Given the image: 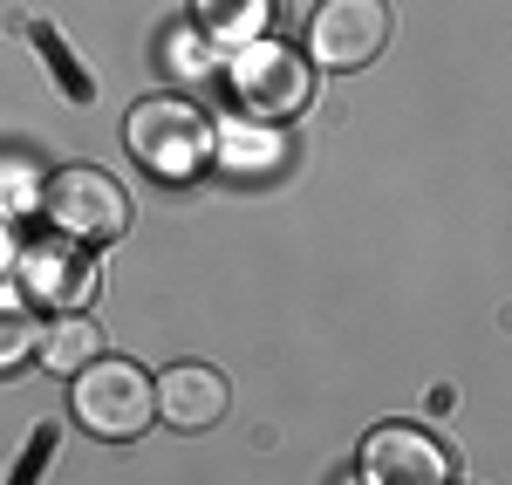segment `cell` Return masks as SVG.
<instances>
[{"mask_svg": "<svg viewBox=\"0 0 512 485\" xmlns=\"http://www.w3.org/2000/svg\"><path fill=\"white\" fill-rule=\"evenodd\" d=\"M48 458H55V431L41 424L35 438H28V451H21V472H14V479H7V485H35V479H41V465H48Z\"/></svg>", "mask_w": 512, "mask_h": 485, "instance_id": "obj_13", "label": "cell"}, {"mask_svg": "<svg viewBox=\"0 0 512 485\" xmlns=\"http://www.w3.org/2000/svg\"><path fill=\"white\" fill-rule=\"evenodd\" d=\"M130 151L158 178H192L212 151V123L198 117L185 96H151V103L130 110Z\"/></svg>", "mask_w": 512, "mask_h": 485, "instance_id": "obj_3", "label": "cell"}, {"mask_svg": "<svg viewBox=\"0 0 512 485\" xmlns=\"http://www.w3.org/2000/svg\"><path fill=\"white\" fill-rule=\"evenodd\" d=\"M28 41H35L41 55H48V62H55V76H62V89H69V96H76V103H89V96H96V82L82 76V62H76V55H69V48H62V35H55V28H48V21H35V28H28Z\"/></svg>", "mask_w": 512, "mask_h": 485, "instance_id": "obj_12", "label": "cell"}, {"mask_svg": "<svg viewBox=\"0 0 512 485\" xmlns=\"http://www.w3.org/2000/svg\"><path fill=\"white\" fill-rule=\"evenodd\" d=\"M226 82H233L239 110L260 123H280V117H301L308 103H315V69L294 55V48H280L274 35L253 41V48H239L233 69H226Z\"/></svg>", "mask_w": 512, "mask_h": 485, "instance_id": "obj_2", "label": "cell"}, {"mask_svg": "<svg viewBox=\"0 0 512 485\" xmlns=\"http://www.w3.org/2000/svg\"><path fill=\"white\" fill-rule=\"evenodd\" d=\"M76 417L82 431H96V438H144L151 431V417H158V390H151V376L137 363H123V356H96V363L76 376Z\"/></svg>", "mask_w": 512, "mask_h": 485, "instance_id": "obj_1", "label": "cell"}, {"mask_svg": "<svg viewBox=\"0 0 512 485\" xmlns=\"http://www.w3.org/2000/svg\"><path fill=\"white\" fill-rule=\"evenodd\" d=\"M35 349H41V315H35V301L0 294V369H14L21 356H35Z\"/></svg>", "mask_w": 512, "mask_h": 485, "instance_id": "obj_11", "label": "cell"}, {"mask_svg": "<svg viewBox=\"0 0 512 485\" xmlns=\"http://www.w3.org/2000/svg\"><path fill=\"white\" fill-rule=\"evenodd\" d=\"M0 267H7V233H0Z\"/></svg>", "mask_w": 512, "mask_h": 485, "instance_id": "obj_14", "label": "cell"}, {"mask_svg": "<svg viewBox=\"0 0 512 485\" xmlns=\"http://www.w3.org/2000/svg\"><path fill=\"white\" fill-rule=\"evenodd\" d=\"M451 451L424 424H376L362 438V485H444Z\"/></svg>", "mask_w": 512, "mask_h": 485, "instance_id": "obj_6", "label": "cell"}, {"mask_svg": "<svg viewBox=\"0 0 512 485\" xmlns=\"http://www.w3.org/2000/svg\"><path fill=\"white\" fill-rule=\"evenodd\" d=\"M280 0H192V21L205 41H226V48H253V41L274 35Z\"/></svg>", "mask_w": 512, "mask_h": 485, "instance_id": "obj_9", "label": "cell"}, {"mask_svg": "<svg viewBox=\"0 0 512 485\" xmlns=\"http://www.w3.org/2000/svg\"><path fill=\"white\" fill-rule=\"evenodd\" d=\"M41 199H48L55 233H69V240H123L130 233V199H123L117 178L96 171V164H62Z\"/></svg>", "mask_w": 512, "mask_h": 485, "instance_id": "obj_4", "label": "cell"}, {"mask_svg": "<svg viewBox=\"0 0 512 485\" xmlns=\"http://www.w3.org/2000/svg\"><path fill=\"white\" fill-rule=\"evenodd\" d=\"M21 287H28L35 301H48V308L69 315V308H82V301L96 294V253L76 246L69 233L21 246Z\"/></svg>", "mask_w": 512, "mask_h": 485, "instance_id": "obj_7", "label": "cell"}, {"mask_svg": "<svg viewBox=\"0 0 512 485\" xmlns=\"http://www.w3.org/2000/svg\"><path fill=\"white\" fill-rule=\"evenodd\" d=\"M383 41H390V7L383 0H315V14H308V48L335 76L369 69L383 55Z\"/></svg>", "mask_w": 512, "mask_h": 485, "instance_id": "obj_5", "label": "cell"}, {"mask_svg": "<svg viewBox=\"0 0 512 485\" xmlns=\"http://www.w3.org/2000/svg\"><path fill=\"white\" fill-rule=\"evenodd\" d=\"M158 417L178 431H205L226 417V376L205 363H171L158 376Z\"/></svg>", "mask_w": 512, "mask_h": 485, "instance_id": "obj_8", "label": "cell"}, {"mask_svg": "<svg viewBox=\"0 0 512 485\" xmlns=\"http://www.w3.org/2000/svg\"><path fill=\"white\" fill-rule=\"evenodd\" d=\"M103 356V335H96V322L89 315H62V322H48L41 328V363L55 369V376H82V369Z\"/></svg>", "mask_w": 512, "mask_h": 485, "instance_id": "obj_10", "label": "cell"}]
</instances>
